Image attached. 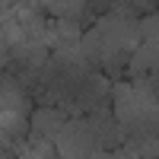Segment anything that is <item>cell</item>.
<instances>
[{
	"label": "cell",
	"instance_id": "obj_1",
	"mask_svg": "<svg viewBox=\"0 0 159 159\" xmlns=\"http://www.w3.org/2000/svg\"><path fill=\"white\" fill-rule=\"evenodd\" d=\"M115 118L130 137H147L159 130V92L147 80L115 83Z\"/></svg>",
	"mask_w": 159,
	"mask_h": 159
},
{
	"label": "cell",
	"instance_id": "obj_2",
	"mask_svg": "<svg viewBox=\"0 0 159 159\" xmlns=\"http://www.w3.org/2000/svg\"><path fill=\"white\" fill-rule=\"evenodd\" d=\"M29 111H32L29 92L19 86L13 73H3L0 80V130L10 134L13 140H22L29 134V118H32Z\"/></svg>",
	"mask_w": 159,
	"mask_h": 159
},
{
	"label": "cell",
	"instance_id": "obj_3",
	"mask_svg": "<svg viewBox=\"0 0 159 159\" xmlns=\"http://www.w3.org/2000/svg\"><path fill=\"white\" fill-rule=\"evenodd\" d=\"M54 150L64 159H92L99 153V137L92 130V121L89 118H67V124L54 137Z\"/></svg>",
	"mask_w": 159,
	"mask_h": 159
},
{
	"label": "cell",
	"instance_id": "obj_4",
	"mask_svg": "<svg viewBox=\"0 0 159 159\" xmlns=\"http://www.w3.org/2000/svg\"><path fill=\"white\" fill-rule=\"evenodd\" d=\"M64 124H67V111L64 108H35L29 118V134L42 137V140H54Z\"/></svg>",
	"mask_w": 159,
	"mask_h": 159
},
{
	"label": "cell",
	"instance_id": "obj_5",
	"mask_svg": "<svg viewBox=\"0 0 159 159\" xmlns=\"http://www.w3.org/2000/svg\"><path fill=\"white\" fill-rule=\"evenodd\" d=\"M156 67H159V45H150V42H143L127 61V70L134 80H147Z\"/></svg>",
	"mask_w": 159,
	"mask_h": 159
},
{
	"label": "cell",
	"instance_id": "obj_6",
	"mask_svg": "<svg viewBox=\"0 0 159 159\" xmlns=\"http://www.w3.org/2000/svg\"><path fill=\"white\" fill-rule=\"evenodd\" d=\"M13 153H16V159H54L57 150H54V140H42V137H22L13 143Z\"/></svg>",
	"mask_w": 159,
	"mask_h": 159
},
{
	"label": "cell",
	"instance_id": "obj_7",
	"mask_svg": "<svg viewBox=\"0 0 159 159\" xmlns=\"http://www.w3.org/2000/svg\"><path fill=\"white\" fill-rule=\"evenodd\" d=\"M42 7L54 19H64V22H83L89 10V3H80V0H51V3H42Z\"/></svg>",
	"mask_w": 159,
	"mask_h": 159
},
{
	"label": "cell",
	"instance_id": "obj_8",
	"mask_svg": "<svg viewBox=\"0 0 159 159\" xmlns=\"http://www.w3.org/2000/svg\"><path fill=\"white\" fill-rule=\"evenodd\" d=\"M127 147L134 150L140 159H159V130L156 134H147V137H130Z\"/></svg>",
	"mask_w": 159,
	"mask_h": 159
},
{
	"label": "cell",
	"instance_id": "obj_9",
	"mask_svg": "<svg viewBox=\"0 0 159 159\" xmlns=\"http://www.w3.org/2000/svg\"><path fill=\"white\" fill-rule=\"evenodd\" d=\"M137 29H140V38H143V42L159 45V13H153V16H143V19L137 22Z\"/></svg>",
	"mask_w": 159,
	"mask_h": 159
},
{
	"label": "cell",
	"instance_id": "obj_10",
	"mask_svg": "<svg viewBox=\"0 0 159 159\" xmlns=\"http://www.w3.org/2000/svg\"><path fill=\"white\" fill-rule=\"evenodd\" d=\"M13 143H16V140H13L10 134H3V130H0V156H7V153H13Z\"/></svg>",
	"mask_w": 159,
	"mask_h": 159
},
{
	"label": "cell",
	"instance_id": "obj_11",
	"mask_svg": "<svg viewBox=\"0 0 159 159\" xmlns=\"http://www.w3.org/2000/svg\"><path fill=\"white\" fill-rule=\"evenodd\" d=\"M7 64H10V57H0V80H3V73H7Z\"/></svg>",
	"mask_w": 159,
	"mask_h": 159
}]
</instances>
